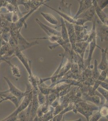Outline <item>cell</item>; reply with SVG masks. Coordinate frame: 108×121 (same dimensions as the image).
<instances>
[{
    "mask_svg": "<svg viewBox=\"0 0 108 121\" xmlns=\"http://www.w3.org/2000/svg\"><path fill=\"white\" fill-rule=\"evenodd\" d=\"M15 121H22V120H19V119H17V120H15Z\"/></svg>",
    "mask_w": 108,
    "mask_h": 121,
    "instance_id": "26",
    "label": "cell"
},
{
    "mask_svg": "<svg viewBox=\"0 0 108 121\" xmlns=\"http://www.w3.org/2000/svg\"><path fill=\"white\" fill-rule=\"evenodd\" d=\"M99 112L102 117L107 116H108V107H107L106 106H104L102 107Z\"/></svg>",
    "mask_w": 108,
    "mask_h": 121,
    "instance_id": "22",
    "label": "cell"
},
{
    "mask_svg": "<svg viewBox=\"0 0 108 121\" xmlns=\"http://www.w3.org/2000/svg\"><path fill=\"white\" fill-rule=\"evenodd\" d=\"M95 71L93 73V77L95 79H98L99 77L100 76V74L99 73V71L98 70V67L97 66V62L96 60H95Z\"/></svg>",
    "mask_w": 108,
    "mask_h": 121,
    "instance_id": "21",
    "label": "cell"
},
{
    "mask_svg": "<svg viewBox=\"0 0 108 121\" xmlns=\"http://www.w3.org/2000/svg\"><path fill=\"white\" fill-rule=\"evenodd\" d=\"M76 109H77L78 112L80 113L81 114H82L83 116H84L86 117L87 121H88L89 119V117L90 116H92L93 112L84 110V109H82L81 108L78 107H77Z\"/></svg>",
    "mask_w": 108,
    "mask_h": 121,
    "instance_id": "14",
    "label": "cell"
},
{
    "mask_svg": "<svg viewBox=\"0 0 108 121\" xmlns=\"http://www.w3.org/2000/svg\"><path fill=\"white\" fill-rule=\"evenodd\" d=\"M60 20L61 22V37L64 41L67 42L69 43V39L68 35L67 32V30L66 27L65 25V23L64 20L63 18L61 17Z\"/></svg>",
    "mask_w": 108,
    "mask_h": 121,
    "instance_id": "11",
    "label": "cell"
},
{
    "mask_svg": "<svg viewBox=\"0 0 108 121\" xmlns=\"http://www.w3.org/2000/svg\"><path fill=\"white\" fill-rule=\"evenodd\" d=\"M5 62H7V63H8L10 66L11 67V71L12 72L13 75L14 76L17 77V78H19L21 77V74L20 71H19V69L18 68L17 66H15V65H13L11 64V63L10 62L9 60H7L6 59L5 60Z\"/></svg>",
    "mask_w": 108,
    "mask_h": 121,
    "instance_id": "13",
    "label": "cell"
},
{
    "mask_svg": "<svg viewBox=\"0 0 108 121\" xmlns=\"http://www.w3.org/2000/svg\"><path fill=\"white\" fill-rule=\"evenodd\" d=\"M100 48L102 52V59L101 61H100L99 65L98 67V68L102 71L104 70L107 69L108 63H107V51L108 48H106L105 49L103 48Z\"/></svg>",
    "mask_w": 108,
    "mask_h": 121,
    "instance_id": "8",
    "label": "cell"
},
{
    "mask_svg": "<svg viewBox=\"0 0 108 121\" xmlns=\"http://www.w3.org/2000/svg\"><path fill=\"white\" fill-rule=\"evenodd\" d=\"M36 22L38 23V24L41 27L43 30H44V31L47 33V35H48V36H51L53 35L61 36L60 32L58 31L56 29H54L44 25V23L41 22L38 19H36Z\"/></svg>",
    "mask_w": 108,
    "mask_h": 121,
    "instance_id": "6",
    "label": "cell"
},
{
    "mask_svg": "<svg viewBox=\"0 0 108 121\" xmlns=\"http://www.w3.org/2000/svg\"><path fill=\"white\" fill-rule=\"evenodd\" d=\"M15 54L17 57L22 62L24 66H25V68L27 70V72L29 74V76H32V72L31 71V69L30 68V66L29 65L28 60L27 59L26 57L22 54V51L19 50L17 47L16 48V50H15Z\"/></svg>",
    "mask_w": 108,
    "mask_h": 121,
    "instance_id": "5",
    "label": "cell"
},
{
    "mask_svg": "<svg viewBox=\"0 0 108 121\" xmlns=\"http://www.w3.org/2000/svg\"><path fill=\"white\" fill-rule=\"evenodd\" d=\"M108 69L105 70H103L101 73L100 74V76L98 78V80L100 81H104L107 78V74H108Z\"/></svg>",
    "mask_w": 108,
    "mask_h": 121,
    "instance_id": "19",
    "label": "cell"
},
{
    "mask_svg": "<svg viewBox=\"0 0 108 121\" xmlns=\"http://www.w3.org/2000/svg\"><path fill=\"white\" fill-rule=\"evenodd\" d=\"M96 90L104 97L106 100L108 101V91L100 86H99Z\"/></svg>",
    "mask_w": 108,
    "mask_h": 121,
    "instance_id": "17",
    "label": "cell"
},
{
    "mask_svg": "<svg viewBox=\"0 0 108 121\" xmlns=\"http://www.w3.org/2000/svg\"><path fill=\"white\" fill-rule=\"evenodd\" d=\"M95 8L93 5L92 7L79 15L77 18H82L87 22L92 21V19L95 15Z\"/></svg>",
    "mask_w": 108,
    "mask_h": 121,
    "instance_id": "9",
    "label": "cell"
},
{
    "mask_svg": "<svg viewBox=\"0 0 108 121\" xmlns=\"http://www.w3.org/2000/svg\"><path fill=\"white\" fill-rule=\"evenodd\" d=\"M77 107H80L82 109L84 110L93 112L94 110H99V108L95 106H93L91 105H89L87 103L84 102H80L78 103L77 105Z\"/></svg>",
    "mask_w": 108,
    "mask_h": 121,
    "instance_id": "12",
    "label": "cell"
},
{
    "mask_svg": "<svg viewBox=\"0 0 108 121\" xmlns=\"http://www.w3.org/2000/svg\"><path fill=\"white\" fill-rule=\"evenodd\" d=\"M38 97V103L39 105H44L46 101V97H45V95H44L42 93V92H39L38 94V96H37Z\"/></svg>",
    "mask_w": 108,
    "mask_h": 121,
    "instance_id": "18",
    "label": "cell"
},
{
    "mask_svg": "<svg viewBox=\"0 0 108 121\" xmlns=\"http://www.w3.org/2000/svg\"><path fill=\"white\" fill-rule=\"evenodd\" d=\"M4 78L7 82V84L8 85L9 87V91L10 92V94L17 98L19 101L21 102L22 98H24V97L26 95V91L25 92H22L17 88L14 85L8 78L5 77H4Z\"/></svg>",
    "mask_w": 108,
    "mask_h": 121,
    "instance_id": "1",
    "label": "cell"
},
{
    "mask_svg": "<svg viewBox=\"0 0 108 121\" xmlns=\"http://www.w3.org/2000/svg\"><path fill=\"white\" fill-rule=\"evenodd\" d=\"M61 121H66L65 119L64 118V117H63V118L62 120ZM82 121V119L81 118H79V119H78V120H73V121Z\"/></svg>",
    "mask_w": 108,
    "mask_h": 121,
    "instance_id": "24",
    "label": "cell"
},
{
    "mask_svg": "<svg viewBox=\"0 0 108 121\" xmlns=\"http://www.w3.org/2000/svg\"><path fill=\"white\" fill-rule=\"evenodd\" d=\"M40 14L44 17L45 20L51 24L57 25L58 24L57 20L52 14L44 12H41Z\"/></svg>",
    "mask_w": 108,
    "mask_h": 121,
    "instance_id": "10",
    "label": "cell"
},
{
    "mask_svg": "<svg viewBox=\"0 0 108 121\" xmlns=\"http://www.w3.org/2000/svg\"><path fill=\"white\" fill-rule=\"evenodd\" d=\"M93 1L92 4L95 8V11L100 19V21H101L102 23L108 26V17L107 14H106L103 11V10L99 7L97 0H93Z\"/></svg>",
    "mask_w": 108,
    "mask_h": 121,
    "instance_id": "3",
    "label": "cell"
},
{
    "mask_svg": "<svg viewBox=\"0 0 108 121\" xmlns=\"http://www.w3.org/2000/svg\"><path fill=\"white\" fill-rule=\"evenodd\" d=\"M85 99L86 100L91 101L95 104L96 105H100V102H101V100H100V98L99 96L95 95L94 96H87Z\"/></svg>",
    "mask_w": 108,
    "mask_h": 121,
    "instance_id": "15",
    "label": "cell"
},
{
    "mask_svg": "<svg viewBox=\"0 0 108 121\" xmlns=\"http://www.w3.org/2000/svg\"><path fill=\"white\" fill-rule=\"evenodd\" d=\"M100 85L101 86L102 88H103L108 91V83L105 82H104L100 81Z\"/></svg>",
    "mask_w": 108,
    "mask_h": 121,
    "instance_id": "23",
    "label": "cell"
},
{
    "mask_svg": "<svg viewBox=\"0 0 108 121\" xmlns=\"http://www.w3.org/2000/svg\"><path fill=\"white\" fill-rule=\"evenodd\" d=\"M70 109V108L69 107V109L67 108L66 109V110H63L62 112L59 113V114H57L56 116H55L52 119V121H61L63 118V116L65 113L69 111Z\"/></svg>",
    "mask_w": 108,
    "mask_h": 121,
    "instance_id": "16",
    "label": "cell"
},
{
    "mask_svg": "<svg viewBox=\"0 0 108 121\" xmlns=\"http://www.w3.org/2000/svg\"><path fill=\"white\" fill-rule=\"evenodd\" d=\"M101 116L99 112H97L92 116L90 119H89L88 121H98L101 118Z\"/></svg>",
    "mask_w": 108,
    "mask_h": 121,
    "instance_id": "20",
    "label": "cell"
},
{
    "mask_svg": "<svg viewBox=\"0 0 108 121\" xmlns=\"http://www.w3.org/2000/svg\"><path fill=\"white\" fill-rule=\"evenodd\" d=\"M79 7L78 11L73 18L76 19L79 15L87 11L93 6L92 0H79Z\"/></svg>",
    "mask_w": 108,
    "mask_h": 121,
    "instance_id": "4",
    "label": "cell"
},
{
    "mask_svg": "<svg viewBox=\"0 0 108 121\" xmlns=\"http://www.w3.org/2000/svg\"><path fill=\"white\" fill-rule=\"evenodd\" d=\"M96 47H98V46L96 45V36L90 43V51H89L88 57V59H86V60H85V63H83L85 69L87 67L89 68V67L90 66V61L92 59V55Z\"/></svg>",
    "mask_w": 108,
    "mask_h": 121,
    "instance_id": "7",
    "label": "cell"
},
{
    "mask_svg": "<svg viewBox=\"0 0 108 121\" xmlns=\"http://www.w3.org/2000/svg\"><path fill=\"white\" fill-rule=\"evenodd\" d=\"M1 61H2V60H0V63H1ZM0 93H1V92H0Z\"/></svg>",
    "mask_w": 108,
    "mask_h": 121,
    "instance_id": "27",
    "label": "cell"
},
{
    "mask_svg": "<svg viewBox=\"0 0 108 121\" xmlns=\"http://www.w3.org/2000/svg\"><path fill=\"white\" fill-rule=\"evenodd\" d=\"M3 101H4V100L3 99H1V100H0V103H1L2 102H3Z\"/></svg>",
    "mask_w": 108,
    "mask_h": 121,
    "instance_id": "25",
    "label": "cell"
},
{
    "mask_svg": "<svg viewBox=\"0 0 108 121\" xmlns=\"http://www.w3.org/2000/svg\"><path fill=\"white\" fill-rule=\"evenodd\" d=\"M96 19L97 22H98V29L96 31L97 32V35L100 37V40L102 42L108 40V26H106L103 23H100V20L98 19L96 17Z\"/></svg>",
    "mask_w": 108,
    "mask_h": 121,
    "instance_id": "2",
    "label": "cell"
}]
</instances>
